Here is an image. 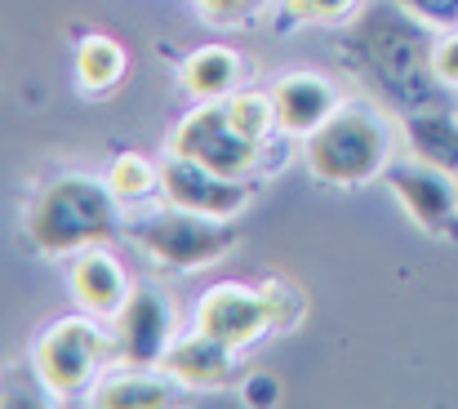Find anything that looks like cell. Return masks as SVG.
Listing matches in <instances>:
<instances>
[{
    "label": "cell",
    "instance_id": "5",
    "mask_svg": "<svg viewBox=\"0 0 458 409\" xmlns=\"http://www.w3.org/2000/svg\"><path fill=\"white\" fill-rule=\"evenodd\" d=\"M125 236L152 259L156 268H165V272L214 268L241 241L236 218H209V214L178 209V205H165L156 214H143V218L125 223Z\"/></svg>",
    "mask_w": 458,
    "mask_h": 409
},
{
    "label": "cell",
    "instance_id": "11",
    "mask_svg": "<svg viewBox=\"0 0 458 409\" xmlns=\"http://www.w3.org/2000/svg\"><path fill=\"white\" fill-rule=\"evenodd\" d=\"M272 107H276L281 134L307 138L311 130H320L338 112V89L325 76H316V72H294V76H281L276 81Z\"/></svg>",
    "mask_w": 458,
    "mask_h": 409
},
{
    "label": "cell",
    "instance_id": "7",
    "mask_svg": "<svg viewBox=\"0 0 458 409\" xmlns=\"http://www.w3.org/2000/svg\"><path fill=\"white\" fill-rule=\"evenodd\" d=\"M254 192H259V178H232L200 160L174 156V151L160 165V196L165 205H178V209H196L209 218H236L254 200Z\"/></svg>",
    "mask_w": 458,
    "mask_h": 409
},
{
    "label": "cell",
    "instance_id": "20",
    "mask_svg": "<svg viewBox=\"0 0 458 409\" xmlns=\"http://www.w3.org/2000/svg\"><path fill=\"white\" fill-rule=\"evenodd\" d=\"M236 396H241V405H250V409H272V405H281V379L254 370V374L241 379Z\"/></svg>",
    "mask_w": 458,
    "mask_h": 409
},
{
    "label": "cell",
    "instance_id": "13",
    "mask_svg": "<svg viewBox=\"0 0 458 409\" xmlns=\"http://www.w3.org/2000/svg\"><path fill=\"white\" fill-rule=\"evenodd\" d=\"M160 370L182 383V388H196V392H209V388H227L236 379V347L209 338V334H191L182 343H174L160 361Z\"/></svg>",
    "mask_w": 458,
    "mask_h": 409
},
{
    "label": "cell",
    "instance_id": "8",
    "mask_svg": "<svg viewBox=\"0 0 458 409\" xmlns=\"http://www.w3.org/2000/svg\"><path fill=\"white\" fill-rule=\"evenodd\" d=\"M383 183L423 232H432V236L458 232V183L450 169H441L423 156H410V160H392L383 169Z\"/></svg>",
    "mask_w": 458,
    "mask_h": 409
},
{
    "label": "cell",
    "instance_id": "16",
    "mask_svg": "<svg viewBox=\"0 0 458 409\" xmlns=\"http://www.w3.org/2000/svg\"><path fill=\"white\" fill-rule=\"evenodd\" d=\"M89 401L103 409H156L174 401V388H169V379H160L152 370H125V374L94 383Z\"/></svg>",
    "mask_w": 458,
    "mask_h": 409
},
{
    "label": "cell",
    "instance_id": "24",
    "mask_svg": "<svg viewBox=\"0 0 458 409\" xmlns=\"http://www.w3.org/2000/svg\"><path fill=\"white\" fill-rule=\"evenodd\" d=\"M432 63H437V76H441L450 89H458V31L454 36H445V40H437Z\"/></svg>",
    "mask_w": 458,
    "mask_h": 409
},
{
    "label": "cell",
    "instance_id": "3",
    "mask_svg": "<svg viewBox=\"0 0 458 409\" xmlns=\"http://www.w3.org/2000/svg\"><path fill=\"white\" fill-rule=\"evenodd\" d=\"M121 205L125 200L107 178L63 174L31 200L22 236L40 254H81L89 245H107L121 232Z\"/></svg>",
    "mask_w": 458,
    "mask_h": 409
},
{
    "label": "cell",
    "instance_id": "2",
    "mask_svg": "<svg viewBox=\"0 0 458 409\" xmlns=\"http://www.w3.org/2000/svg\"><path fill=\"white\" fill-rule=\"evenodd\" d=\"M276 134H281V125H276L272 94H241L236 89L232 98L200 103L196 112H187L169 138V151L200 160V165L232 174V178H259V160Z\"/></svg>",
    "mask_w": 458,
    "mask_h": 409
},
{
    "label": "cell",
    "instance_id": "12",
    "mask_svg": "<svg viewBox=\"0 0 458 409\" xmlns=\"http://www.w3.org/2000/svg\"><path fill=\"white\" fill-rule=\"evenodd\" d=\"M130 289H134V285H130V276H125L121 259H116L112 250L89 245V250L76 254V263H72V294H76V302H81L89 316L112 320V316L125 307Z\"/></svg>",
    "mask_w": 458,
    "mask_h": 409
},
{
    "label": "cell",
    "instance_id": "9",
    "mask_svg": "<svg viewBox=\"0 0 458 409\" xmlns=\"http://www.w3.org/2000/svg\"><path fill=\"white\" fill-rule=\"evenodd\" d=\"M116 361L125 370H156L174 338V302L160 285H134L125 307L112 316Z\"/></svg>",
    "mask_w": 458,
    "mask_h": 409
},
{
    "label": "cell",
    "instance_id": "18",
    "mask_svg": "<svg viewBox=\"0 0 458 409\" xmlns=\"http://www.w3.org/2000/svg\"><path fill=\"white\" fill-rule=\"evenodd\" d=\"M107 183H112V192H116L125 205H134V200H143V196L160 192V165H152V160L139 156V151L116 156L112 169H107Z\"/></svg>",
    "mask_w": 458,
    "mask_h": 409
},
{
    "label": "cell",
    "instance_id": "4",
    "mask_svg": "<svg viewBox=\"0 0 458 409\" xmlns=\"http://www.w3.org/2000/svg\"><path fill=\"white\" fill-rule=\"evenodd\" d=\"M307 169L329 187H360L392 165V130L365 103H338V112L307 134Z\"/></svg>",
    "mask_w": 458,
    "mask_h": 409
},
{
    "label": "cell",
    "instance_id": "14",
    "mask_svg": "<svg viewBox=\"0 0 458 409\" xmlns=\"http://www.w3.org/2000/svg\"><path fill=\"white\" fill-rule=\"evenodd\" d=\"M245 63L227 49V45H200L187 63H182V89L196 98V103H218V98H232L241 89V72Z\"/></svg>",
    "mask_w": 458,
    "mask_h": 409
},
{
    "label": "cell",
    "instance_id": "17",
    "mask_svg": "<svg viewBox=\"0 0 458 409\" xmlns=\"http://www.w3.org/2000/svg\"><path fill=\"white\" fill-rule=\"evenodd\" d=\"M125 67H130V54H125V45H121L116 36L94 31V36H85V40L76 45V81H81L89 94L116 89L121 76H125Z\"/></svg>",
    "mask_w": 458,
    "mask_h": 409
},
{
    "label": "cell",
    "instance_id": "6",
    "mask_svg": "<svg viewBox=\"0 0 458 409\" xmlns=\"http://www.w3.org/2000/svg\"><path fill=\"white\" fill-rule=\"evenodd\" d=\"M116 361V338L98 325V316H67L54 320L36 347H31V370L36 383L49 396H76V392H94L98 370Z\"/></svg>",
    "mask_w": 458,
    "mask_h": 409
},
{
    "label": "cell",
    "instance_id": "19",
    "mask_svg": "<svg viewBox=\"0 0 458 409\" xmlns=\"http://www.w3.org/2000/svg\"><path fill=\"white\" fill-rule=\"evenodd\" d=\"M263 294H267L272 329H294V325L307 316V298L294 289V285H285V280H267V285H263Z\"/></svg>",
    "mask_w": 458,
    "mask_h": 409
},
{
    "label": "cell",
    "instance_id": "22",
    "mask_svg": "<svg viewBox=\"0 0 458 409\" xmlns=\"http://www.w3.org/2000/svg\"><path fill=\"white\" fill-rule=\"evenodd\" d=\"M401 4L428 27H441V31L458 27V0H401Z\"/></svg>",
    "mask_w": 458,
    "mask_h": 409
},
{
    "label": "cell",
    "instance_id": "10",
    "mask_svg": "<svg viewBox=\"0 0 458 409\" xmlns=\"http://www.w3.org/2000/svg\"><path fill=\"white\" fill-rule=\"evenodd\" d=\"M196 329L227 343V347H250L254 338H263L272 329V311H267V294L263 285L250 289V285H214L200 307H196Z\"/></svg>",
    "mask_w": 458,
    "mask_h": 409
},
{
    "label": "cell",
    "instance_id": "15",
    "mask_svg": "<svg viewBox=\"0 0 458 409\" xmlns=\"http://www.w3.org/2000/svg\"><path fill=\"white\" fill-rule=\"evenodd\" d=\"M405 138H410L414 156L458 174V116L450 103L445 107H428V112H410L405 116Z\"/></svg>",
    "mask_w": 458,
    "mask_h": 409
},
{
    "label": "cell",
    "instance_id": "1",
    "mask_svg": "<svg viewBox=\"0 0 458 409\" xmlns=\"http://www.w3.org/2000/svg\"><path fill=\"white\" fill-rule=\"evenodd\" d=\"M352 49L369 85L401 116L450 103V85L437 76V63H432L437 40L428 36V22H419L401 0L365 9L352 31Z\"/></svg>",
    "mask_w": 458,
    "mask_h": 409
},
{
    "label": "cell",
    "instance_id": "23",
    "mask_svg": "<svg viewBox=\"0 0 458 409\" xmlns=\"http://www.w3.org/2000/svg\"><path fill=\"white\" fill-rule=\"evenodd\" d=\"M196 9L209 18V22H241L259 9V0H196Z\"/></svg>",
    "mask_w": 458,
    "mask_h": 409
},
{
    "label": "cell",
    "instance_id": "21",
    "mask_svg": "<svg viewBox=\"0 0 458 409\" xmlns=\"http://www.w3.org/2000/svg\"><path fill=\"white\" fill-rule=\"evenodd\" d=\"M356 9V0H285V13L294 22H338Z\"/></svg>",
    "mask_w": 458,
    "mask_h": 409
}]
</instances>
